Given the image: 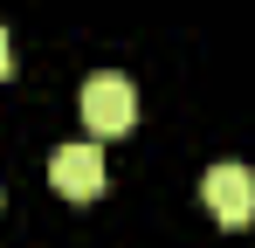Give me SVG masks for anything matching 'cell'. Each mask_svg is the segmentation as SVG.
Listing matches in <instances>:
<instances>
[{
  "mask_svg": "<svg viewBox=\"0 0 255 248\" xmlns=\"http://www.w3.org/2000/svg\"><path fill=\"white\" fill-rule=\"evenodd\" d=\"M7 69H14V41H7V28H0V83H7Z\"/></svg>",
  "mask_w": 255,
  "mask_h": 248,
  "instance_id": "277c9868",
  "label": "cell"
},
{
  "mask_svg": "<svg viewBox=\"0 0 255 248\" xmlns=\"http://www.w3.org/2000/svg\"><path fill=\"white\" fill-rule=\"evenodd\" d=\"M48 179H55V193H62V200H97V193L111 186V172H104V152H97V145H83V138L48 152Z\"/></svg>",
  "mask_w": 255,
  "mask_h": 248,
  "instance_id": "3957f363",
  "label": "cell"
},
{
  "mask_svg": "<svg viewBox=\"0 0 255 248\" xmlns=\"http://www.w3.org/2000/svg\"><path fill=\"white\" fill-rule=\"evenodd\" d=\"M200 200L214 207V221L242 228V221H255V172L242 159H214L207 172H200Z\"/></svg>",
  "mask_w": 255,
  "mask_h": 248,
  "instance_id": "6da1fadb",
  "label": "cell"
},
{
  "mask_svg": "<svg viewBox=\"0 0 255 248\" xmlns=\"http://www.w3.org/2000/svg\"><path fill=\"white\" fill-rule=\"evenodd\" d=\"M131 118H138V90H131L118 69H97V76L83 83V124L97 138H118V131H131Z\"/></svg>",
  "mask_w": 255,
  "mask_h": 248,
  "instance_id": "7a4b0ae2",
  "label": "cell"
}]
</instances>
